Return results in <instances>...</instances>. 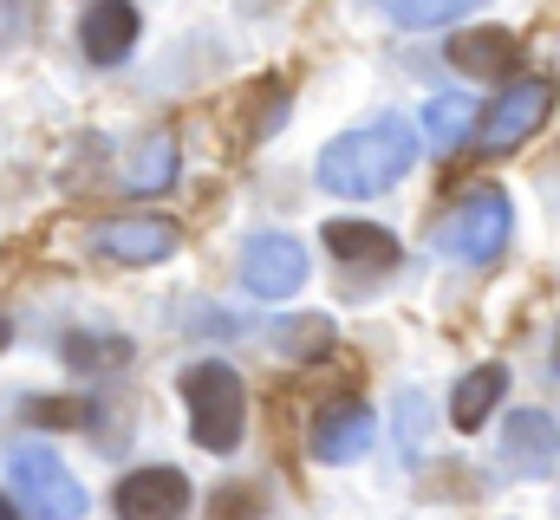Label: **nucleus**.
<instances>
[{"label": "nucleus", "instance_id": "a211bd4d", "mask_svg": "<svg viewBox=\"0 0 560 520\" xmlns=\"http://www.w3.org/2000/svg\"><path fill=\"white\" fill-rule=\"evenodd\" d=\"M261 508H268V495L255 482H229L209 495V520H261Z\"/></svg>", "mask_w": 560, "mask_h": 520}, {"label": "nucleus", "instance_id": "423d86ee", "mask_svg": "<svg viewBox=\"0 0 560 520\" xmlns=\"http://www.w3.org/2000/svg\"><path fill=\"white\" fill-rule=\"evenodd\" d=\"M112 508H118V520H183L189 515V482H183V469L150 462V469H131L118 482Z\"/></svg>", "mask_w": 560, "mask_h": 520}, {"label": "nucleus", "instance_id": "6e6552de", "mask_svg": "<svg viewBox=\"0 0 560 520\" xmlns=\"http://www.w3.org/2000/svg\"><path fill=\"white\" fill-rule=\"evenodd\" d=\"M98 255L125 260V267H156L176 255V222L163 215H112L98 222Z\"/></svg>", "mask_w": 560, "mask_h": 520}, {"label": "nucleus", "instance_id": "0eeeda50", "mask_svg": "<svg viewBox=\"0 0 560 520\" xmlns=\"http://www.w3.org/2000/svg\"><path fill=\"white\" fill-rule=\"evenodd\" d=\"M242 280L255 299H287L306 286V248L293 235H255L242 248Z\"/></svg>", "mask_w": 560, "mask_h": 520}, {"label": "nucleus", "instance_id": "f8f14e48", "mask_svg": "<svg viewBox=\"0 0 560 520\" xmlns=\"http://www.w3.org/2000/svg\"><path fill=\"white\" fill-rule=\"evenodd\" d=\"M502 456H509L515 475H548V462L560 456L555 416H541V410H515L509 429H502Z\"/></svg>", "mask_w": 560, "mask_h": 520}, {"label": "nucleus", "instance_id": "4be33fe9", "mask_svg": "<svg viewBox=\"0 0 560 520\" xmlns=\"http://www.w3.org/2000/svg\"><path fill=\"white\" fill-rule=\"evenodd\" d=\"M0 520H26V515H20V508H13V501H7V495H0Z\"/></svg>", "mask_w": 560, "mask_h": 520}, {"label": "nucleus", "instance_id": "f03ea898", "mask_svg": "<svg viewBox=\"0 0 560 520\" xmlns=\"http://www.w3.org/2000/svg\"><path fill=\"white\" fill-rule=\"evenodd\" d=\"M183 403H189V436L209 449V456H235L242 436H248V385L235 365L222 358H202L183 371Z\"/></svg>", "mask_w": 560, "mask_h": 520}, {"label": "nucleus", "instance_id": "9b49d317", "mask_svg": "<svg viewBox=\"0 0 560 520\" xmlns=\"http://www.w3.org/2000/svg\"><path fill=\"white\" fill-rule=\"evenodd\" d=\"M79 46H85V59L118 66V59L138 46V7H131V0H98V7H85V20H79Z\"/></svg>", "mask_w": 560, "mask_h": 520}, {"label": "nucleus", "instance_id": "4468645a", "mask_svg": "<svg viewBox=\"0 0 560 520\" xmlns=\"http://www.w3.org/2000/svg\"><path fill=\"white\" fill-rule=\"evenodd\" d=\"M502 390H509V371H502V365H476V371L456 385V397H450V423H456V429H482L489 410L502 403Z\"/></svg>", "mask_w": 560, "mask_h": 520}, {"label": "nucleus", "instance_id": "1a4fd4ad", "mask_svg": "<svg viewBox=\"0 0 560 520\" xmlns=\"http://www.w3.org/2000/svg\"><path fill=\"white\" fill-rule=\"evenodd\" d=\"M450 66L463 79H515L522 72V39L509 26H476L450 39Z\"/></svg>", "mask_w": 560, "mask_h": 520}, {"label": "nucleus", "instance_id": "2eb2a0df", "mask_svg": "<svg viewBox=\"0 0 560 520\" xmlns=\"http://www.w3.org/2000/svg\"><path fill=\"white\" fill-rule=\"evenodd\" d=\"M275 345L287 358H319V352L332 345V319H326V312H293V319L275 326Z\"/></svg>", "mask_w": 560, "mask_h": 520}, {"label": "nucleus", "instance_id": "ddd939ff", "mask_svg": "<svg viewBox=\"0 0 560 520\" xmlns=\"http://www.w3.org/2000/svg\"><path fill=\"white\" fill-rule=\"evenodd\" d=\"M326 248L339 260H352V267H372V273L398 267V235H385L372 222H326Z\"/></svg>", "mask_w": 560, "mask_h": 520}, {"label": "nucleus", "instance_id": "20e7f679", "mask_svg": "<svg viewBox=\"0 0 560 520\" xmlns=\"http://www.w3.org/2000/svg\"><path fill=\"white\" fill-rule=\"evenodd\" d=\"M509 228H515V215H509V196L489 182V189H469L443 222H436V248L456 260H495L509 248Z\"/></svg>", "mask_w": 560, "mask_h": 520}, {"label": "nucleus", "instance_id": "39448f33", "mask_svg": "<svg viewBox=\"0 0 560 520\" xmlns=\"http://www.w3.org/2000/svg\"><path fill=\"white\" fill-rule=\"evenodd\" d=\"M548 111H555V85L548 79H515L489 111H482V125H476V143L489 150V156H502V150H515V143H528L535 130L548 125Z\"/></svg>", "mask_w": 560, "mask_h": 520}, {"label": "nucleus", "instance_id": "dca6fc26", "mask_svg": "<svg viewBox=\"0 0 560 520\" xmlns=\"http://www.w3.org/2000/svg\"><path fill=\"white\" fill-rule=\"evenodd\" d=\"M469 118H476L469 98H430V105H423V137H430L436 150H456V143L469 137Z\"/></svg>", "mask_w": 560, "mask_h": 520}, {"label": "nucleus", "instance_id": "6ab92c4d", "mask_svg": "<svg viewBox=\"0 0 560 520\" xmlns=\"http://www.w3.org/2000/svg\"><path fill=\"white\" fill-rule=\"evenodd\" d=\"M105 358H112V365H125V358H131V345H125V339H85V332H72V339H66V365L98 371Z\"/></svg>", "mask_w": 560, "mask_h": 520}, {"label": "nucleus", "instance_id": "412c9836", "mask_svg": "<svg viewBox=\"0 0 560 520\" xmlns=\"http://www.w3.org/2000/svg\"><path fill=\"white\" fill-rule=\"evenodd\" d=\"M26 416H33L39 429H72V423H85L92 410H85L79 397H39V403H26Z\"/></svg>", "mask_w": 560, "mask_h": 520}, {"label": "nucleus", "instance_id": "7ed1b4c3", "mask_svg": "<svg viewBox=\"0 0 560 520\" xmlns=\"http://www.w3.org/2000/svg\"><path fill=\"white\" fill-rule=\"evenodd\" d=\"M7 475L26 501L33 520H79L85 515V488L72 482V469L46 449V442H13L7 449Z\"/></svg>", "mask_w": 560, "mask_h": 520}, {"label": "nucleus", "instance_id": "5701e85b", "mask_svg": "<svg viewBox=\"0 0 560 520\" xmlns=\"http://www.w3.org/2000/svg\"><path fill=\"white\" fill-rule=\"evenodd\" d=\"M0 352H7V319H0Z\"/></svg>", "mask_w": 560, "mask_h": 520}, {"label": "nucleus", "instance_id": "9d476101", "mask_svg": "<svg viewBox=\"0 0 560 520\" xmlns=\"http://www.w3.org/2000/svg\"><path fill=\"white\" fill-rule=\"evenodd\" d=\"M372 410L359 403V397H339V403H326L319 416H313V456L319 462H352V456H365L372 449Z\"/></svg>", "mask_w": 560, "mask_h": 520}, {"label": "nucleus", "instance_id": "f3484780", "mask_svg": "<svg viewBox=\"0 0 560 520\" xmlns=\"http://www.w3.org/2000/svg\"><path fill=\"white\" fill-rule=\"evenodd\" d=\"M170 182H176V143L156 137V143H143L138 163H131V196H156V189H170Z\"/></svg>", "mask_w": 560, "mask_h": 520}, {"label": "nucleus", "instance_id": "aec40b11", "mask_svg": "<svg viewBox=\"0 0 560 520\" xmlns=\"http://www.w3.org/2000/svg\"><path fill=\"white\" fill-rule=\"evenodd\" d=\"M476 0H392V20L398 26H443L456 13H469Z\"/></svg>", "mask_w": 560, "mask_h": 520}, {"label": "nucleus", "instance_id": "f257e3e1", "mask_svg": "<svg viewBox=\"0 0 560 520\" xmlns=\"http://www.w3.org/2000/svg\"><path fill=\"white\" fill-rule=\"evenodd\" d=\"M418 163V130L405 118H378L365 130H346L319 150V189L332 196H385L392 182H405V169Z\"/></svg>", "mask_w": 560, "mask_h": 520}]
</instances>
